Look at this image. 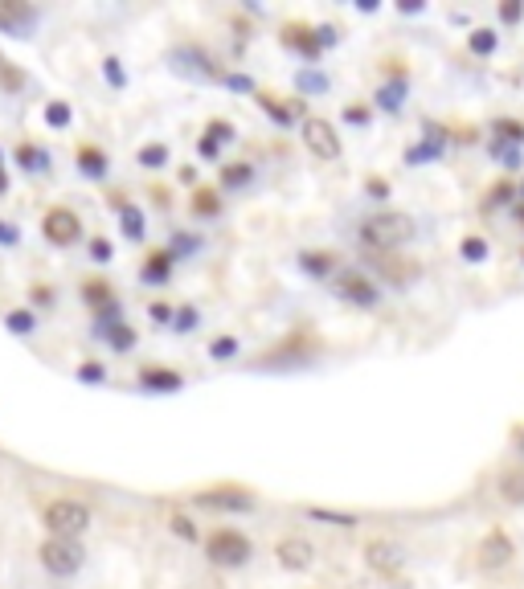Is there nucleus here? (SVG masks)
<instances>
[{
	"label": "nucleus",
	"mask_w": 524,
	"mask_h": 589,
	"mask_svg": "<svg viewBox=\"0 0 524 589\" xmlns=\"http://www.w3.org/2000/svg\"><path fill=\"white\" fill-rule=\"evenodd\" d=\"M414 238V217L410 213H377L369 221H361V242L377 254L402 250Z\"/></svg>",
	"instance_id": "nucleus-1"
},
{
	"label": "nucleus",
	"mask_w": 524,
	"mask_h": 589,
	"mask_svg": "<svg viewBox=\"0 0 524 589\" xmlns=\"http://www.w3.org/2000/svg\"><path fill=\"white\" fill-rule=\"evenodd\" d=\"M37 557H41V565H46L54 577H74L82 569V561H86L82 545H78V540H66V536H46V540H41V549H37Z\"/></svg>",
	"instance_id": "nucleus-2"
},
{
	"label": "nucleus",
	"mask_w": 524,
	"mask_h": 589,
	"mask_svg": "<svg viewBox=\"0 0 524 589\" xmlns=\"http://www.w3.org/2000/svg\"><path fill=\"white\" fill-rule=\"evenodd\" d=\"M46 528H50V536H66V540H78L86 528H91V508L86 504H78V500H54L50 508H46Z\"/></svg>",
	"instance_id": "nucleus-3"
},
{
	"label": "nucleus",
	"mask_w": 524,
	"mask_h": 589,
	"mask_svg": "<svg viewBox=\"0 0 524 589\" xmlns=\"http://www.w3.org/2000/svg\"><path fill=\"white\" fill-rule=\"evenodd\" d=\"M205 553H209L213 565L238 569V565L250 561V540H246L242 532H234V528H217V532H209V540H205Z\"/></svg>",
	"instance_id": "nucleus-4"
},
{
	"label": "nucleus",
	"mask_w": 524,
	"mask_h": 589,
	"mask_svg": "<svg viewBox=\"0 0 524 589\" xmlns=\"http://www.w3.org/2000/svg\"><path fill=\"white\" fill-rule=\"evenodd\" d=\"M303 144H308V152L316 160H324V164L340 160V135H336V127L328 119H316V115L303 119Z\"/></svg>",
	"instance_id": "nucleus-5"
},
{
	"label": "nucleus",
	"mask_w": 524,
	"mask_h": 589,
	"mask_svg": "<svg viewBox=\"0 0 524 589\" xmlns=\"http://www.w3.org/2000/svg\"><path fill=\"white\" fill-rule=\"evenodd\" d=\"M41 234H46V242L50 246H74L78 238H82V221H78V213L74 209H66V205H58V209H50L46 217H41Z\"/></svg>",
	"instance_id": "nucleus-6"
},
{
	"label": "nucleus",
	"mask_w": 524,
	"mask_h": 589,
	"mask_svg": "<svg viewBox=\"0 0 524 589\" xmlns=\"http://www.w3.org/2000/svg\"><path fill=\"white\" fill-rule=\"evenodd\" d=\"M512 557H516V545H512V536L504 528H492L484 540H479V549H475V565L484 569V573L504 569Z\"/></svg>",
	"instance_id": "nucleus-7"
},
{
	"label": "nucleus",
	"mask_w": 524,
	"mask_h": 589,
	"mask_svg": "<svg viewBox=\"0 0 524 589\" xmlns=\"http://www.w3.org/2000/svg\"><path fill=\"white\" fill-rule=\"evenodd\" d=\"M336 291H340V299L357 303V307H377V303H381V291H377V283H373L369 275H361V270H340Z\"/></svg>",
	"instance_id": "nucleus-8"
},
{
	"label": "nucleus",
	"mask_w": 524,
	"mask_h": 589,
	"mask_svg": "<svg viewBox=\"0 0 524 589\" xmlns=\"http://www.w3.org/2000/svg\"><path fill=\"white\" fill-rule=\"evenodd\" d=\"M197 508H209V512H250L254 495L242 491V487H213V491H197Z\"/></svg>",
	"instance_id": "nucleus-9"
},
{
	"label": "nucleus",
	"mask_w": 524,
	"mask_h": 589,
	"mask_svg": "<svg viewBox=\"0 0 524 589\" xmlns=\"http://www.w3.org/2000/svg\"><path fill=\"white\" fill-rule=\"evenodd\" d=\"M365 561L381 577H398L402 565H406V553H402V545H393V540H369V545H365Z\"/></svg>",
	"instance_id": "nucleus-10"
},
{
	"label": "nucleus",
	"mask_w": 524,
	"mask_h": 589,
	"mask_svg": "<svg viewBox=\"0 0 524 589\" xmlns=\"http://www.w3.org/2000/svg\"><path fill=\"white\" fill-rule=\"evenodd\" d=\"M275 557H279V565H283V569L303 573V569H312L316 549H312V540H303V536H287V540H279V545H275Z\"/></svg>",
	"instance_id": "nucleus-11"
},
{
	"label": "nucleus",
	"mask_w": 524,
	"mask_h": 589,
	"mask_svg": "<svg viewBox=\"0 0 524 589\" xmlns=\"http://www.w3.org/2000/svg\"><path fill=\"white\" fill-rule=\"evenodd\" d=\"M283 45H287V50H295L308 66L324 54V45L316 41V29H308V25H287V29H283Z\"/></svg>",
	"instance_id": "nucleus-12"
},
{
	"label": "nucleus",
	"mask_w": 524,
	"mask_h": 589,
	"mask_svg": "<svg viewBox=\"0 0 524 589\" xmlns=\"http://www.w3.org/2000/svg\"><path fill=\"white\" fill-rule=\"evenodd\" d=\"M406 90H410V74L406 70H389V82L377 86V107L389 111V115H398L402 111V99H406Z\"/></svg>",
	"instance_id": "nucleus-13"
},
{
	"label": "nucleus",
	"mask_w": 524,
	"mask_h": 589,
	"mask_svg": "<svg viewBox=\"0 0 524 589\" xmlns=\"http://www.w3.org/2000/svg\"><path fill=\"white\" fill-rule=\"evenodd\" d=\"M107 205L119 213V221H123V234H127L131 242H140V238H144V213H140L136 205H131L123 193H107Z\"/></svg>",
	"instance_id": "nucleus-14"
},
{
	"label": "nucleus",
	"mask_w": 524,
	"mask_h": 589,
	"mask_svg": "<svg viewBox=\"0 0 524 589\" xmlns=\"http://www.w3.org/2000/svg\"><path fill=\"white\" fill-rule=\"evenodd\" d=\"M37 21V9H29V5H17V0H0V29L5 33H25L29 25Z\"/></svg>",
	"instance_id": "nucleus-15"
},
{
	"label": "nucleus",
	"mask_w": 524,
	"mask_h": 589,
	"mask_svg": "<svg viewBox=\"0 0 524 589\" xmlns=\"http://www.w3.org/2000/svg\"><path fill=\"white\" fill-rule=\"evenodd\" d=\"M181 258L172 254V250H152L148 258H144V266H140V279L144 283H168V275H172V266H177Z\"/></svg>",
	"instance_id": "nucleus-16"
},
{
	"label": "nucleus",
	"mask_w": 524,
	"mask_h": 589,
	"mask_svg": "<svg viewBox=\"0 0 524 589\" xmlns=\"http://www.w3.org/2000/svg\"><path fill=\"white\" fill-rule=\"evenodd\" d=\"M140 385H144L148 393H177V389L185 385V377H181V373H172V369H156V365H148V369H140Z\"/></svg>",
	"instance_id": "nucleus-17"
},
{
	"label": "nucleus",
	"mask_w": 524,
	"mask_h": 589,
	"mask_svg": "<svg viewBox=\"0 0 524 589\" xmlns=\"http://www.w3.org/2000/svg\"><path fill=\"white\" fill-rule=\"evenodd\" d=\"M74 160H78V172L82 176H91V180H103L107 176V152L99 144H78Z\"/></svg>",
	"instance_id": "nucleus-18"
},
{
	"label": "nucleus",
	"mask_w": 524,
	"mask_h": 589,
	"mask_svg": "<svg viewBox=\"0 0 524 589\" xmlns=\"http://www.w3.org/2000/svg\"><path fill=\"white\" fill-rule=\"evenodd\" d=\"M447 148V131H439V127H426V140L422 144H414L410 152H406V164H422V160H434Z\"/></svg>",
	"instance_id": "nucleus-19"
},
{
	"label": "nucleus",
	"mask_w": 524,
	"mask_h": 589,
	"mask_svg": "<svg viewBox=\"0 0 524 589\" xmlns=\"http://www.w3.org/2000/svg\"><path fill=\"white\" fill-rule=\"evenodd\" d=\"M95 336L107 340L115 352H131V348H136V328H127L123 320L119 324H95Z\"/></svg>",
	"instance_id": "nucleus-20"
},
{
	"label": "nucleus",
	"mask_w": 524,
	"mask_h": 589,
	"mask_svg": "<svg viewBox=\"0 0 524 589\" xmlns=\"http://www.w3.org/2000/svg\"><path fill=\"white\" fill-rule=\"evenodd\" d=\"M299 266L308 270L312 279H324V275H332V270H336V254H328V250H308V254H299Z\"/></svg>",
	"instance_id": "nucleus-21"
},
{
	"label": "nucleus",
	"mask_w": 524,
	"mask_h": 589,
	"mask_svg": "<svg viewBox=\"0 0 524 589\" xmlns=\"http://www.w3.org/2000/svg\"><path fill=\"white\" fill-rule=\"evenodd\" d=\"M254 180V168L246 160H234V164H222V189H242Z\"/></svg>",
	"instance_id": "nucleus-22"
},
{
	"label": "nucleus",
	"mask_w": 524,
	"mask_h": 589,
	"mask_svg": "<svg viewBox=\"0 0 524 589\" xmlns=\"http://www.w3.org/2000/svg\"><path fill=\"white\" fill-rule=\"evenodd\" d=\"M17 164H21L25 172H46V168H50V156L41 152L37 144H21V148H17Z\"/></svg>",
	"instance_id": "nucleus-23"
},
{
	"label": "nucleus",
	"mask_w": 524,
	"mask_h": 589,
	"mask_svg": "<svg viewBox=\"0 0 524 589\" xmlns=\"http://www.w3.org/2000/svg\"><path fill=\"white\" fill-rule=\"evenodd\" d=\"M492 140H504V144H524V123L520 119H496L492 123Z\"/></svg>",
	"instance_id": "nucleus-24"
},
{
	"label": "nucleus",
	"mask_w": 524,
	"mask_h": 589,
	"mask_svg": "<svg viewBox=\"0 0 524 589\" xmlns=\"http://www.w3.org/2000/svg\"><path fill=\"white\" fill-rule=\"evenodd\" d=\"M193 213L197 217H217V213H222V197H217L213 189H197L193 193Z\"/></svg>",
	"instance_id": "nucleus-25"
},
{
	"label": "nucleus",
	"mask_w": 524,
	"mask_h": 589,
	"mask_svg": "<svg viewBox=\"0 0 524 589\" xmlns=\"http://www.w3.org/2000/svg\"><path fill=\"white\" fill-rule=\"evenodd\" d=\"M373 266H381L393 283H406L418 275V266H402V258H373Z\"/></svg>",
	"instance_id": "nucleus-26"
},
{
	"label": "nucleus",
	"mask_w": 524,
	"mask_h": 589,
	"mask_svg": "<svg viewBox=\"0 0 524 589\" xmlns=\"http://www.w3.org/2000/svg\"><path fill=\"white\" fill-rule=\"evenodd\" d=\"M295 86L303 90V95H308V90H312V95H320V90H328V78H324L320 70H312V66H303V70L295 74Z\"/></svg>",
	"instance_id": "nucleus-27"
},
{
	"label": "nucleus",
	"mask_w": 524,
	"mask_h": 589,
	"mask_svg": "<svg viewBox=\"0 0 524 589\" xmlns=\"http://www.w3.org/2000/svg\"><path fill=\"white\" fill-rule=\"evenodd\" d=\"M21 86H25V74L5 54H0V90H9V95H13V90H21Z\"/></svg>",
	"instance_id": "nucleus-28"
},
{
	"label": "nucleus",
	"mask_w": 524,
	"mask_h": 589,
	"mask_svg": "<svg viewBox=\"0 0 524 589\" xmlns=\"http://www.w3.org/2000/svg\"><path fill=\"white\" fill-rule=\"evenodd\" d=\"M467 45H471V54L488 58V54H496V33H492V29H475V33L467 37Z\"/></svg>",
	"instance_id": "nucleus-29"
},
{
	"label": "nucleus",
	"mask_w": 524,
	"mask_h": 589,
	"mask_svg": "<svg viewBox=\"0 0 524 589\" xmlns=\"http://www.w3.org/2000/svg\"><path fill=\"white\" fill-rule=\"evenodd\" d=\"M459 254H463L467 262H484V258H488V242L471 234V238H463V242H459Z\"/></svg>",
	"instance_id": "nucleus-30"
},
{
	"label": "nucleus",
	"mask_w": 524,
	"mask_h": 589,
	"mask_svg": "<svg viewBox=\"0 0 524 589\" xmlns=\"http://www.w3.org/2000/svg\"><path fill=\"white\" fill-rule=\"evenodd\" d=\"M140 164L144 168H164L168 164V148L164 144H144L140 148Z\"/></svg>",
	"instance_id": "nucleus-31"
},
{
	"label": "nucleus",
	"mask_w": 524,
	"mask_h": 589,
	"mask_svg": "<svg viewBox=\"0 0 524 589\" xmlns=\"http://www.w3.org/2000/svg\"><path fill=\"white\" fill-rule=\"evenodd\" d=\"M258 107H262V111H267V115H271L275 123H291V111H287L283 103H275V99L267 95V90H258Z\"/></svg>",
	"instance_id": "nucleus-32"
},
{
	"label": "nucleus",
	"mask_w": 524,
	"mask_h": 589,
	"mask_svg": "<svg viewBox=\"0 0 524 589\" xmlns=\"http://www.w3.org/2000/svg\"><path fill=\"white\" fill-rule=\"evenodd\" d=\"M209 356H213V360H234V356H238V340H234V336H217V340L209 344Z\"/></svg>",
	"instance_id": "nucleus-33"
},
{
	"label": "nucleus",
	"mask_w": 524,
	"mask_h": 589,
	"mask_svg": "<svg viewBox=\"0 0 524 589\" xmlns=\"http://www.w3.org/2000/svg\"><path fill=\"white\" fill-rule=\"evenodd\" d=\"M492 156L504 164V168H520V152L516 144H504V140H492Z\"/></svg>",
	"instance_id": "nucleus-34"
},
{
	"label": "nucleus",
	"mask_w": 524,
	"mask_h": 589,
	"mask_svg": "<svg viewBox=\"0 0 524 589\" xmlns=\"http://www.w3.org/2000/svg\"><path fill=\"white\" fill-rule=\"evenodd\" d=\"M205 135H209V140H217V144H230V140H234V135H238V131H234V123H226V119H213Z\"/></svg>",
	"instance_id": "nucleus-35"
},
{
	"label": "nucleus",
	"mask_w": 524,
	"mask_h": 589,
	"mask_svg": "<svg viewBox=\"0 0 524 589\" xmlns=\"http://www.w3.org/2000/svg\"><path fill=\"white\" fill-rule=\"evenodd\" d=\"M46 123H50V127H70V107H66L62 99H54V103L46 107Z\"/></svg>",
	"instance_id": "nucleus-36"
},
{
	"label": "nucleus",
	"mask_w": 524,
	"mask_h": 589,
	"mask_svg": "<svg viewBox=\"0 0 524 589\" xmlns=\"http://www.w3.org/2000/svg\"><path fill=\"white\" fill-rule=\"evenodd\" d=\"M5 320H9V328H13L17 336H29V332H33V315H29L25 307H21V311H9Z\"/></svg>",
	"instance_id": "nucleus-37"
},
{
	"label": "nucleus",
	"mask_w": 524,
	"mask_h": 589,
	"mask_svg": "<svg viewBox=\"0 0 524 589\" xmlns=\"http://www.w3.org/2000/svg\"><path fill=\"white\" fill-rule=\"evenodd\" d=\"M172 324H177V332H193L197 328V307H181L177 315H172Z\"/></svg>",
	"instance_id": "nucleus-38"
},
{
	"label": "nucleus",
	"mask_w": 524,
	"mask_h": 589,
	"mask_svg": "<svg viewBox=\"0 0 524 589\" xmlns=\"http://www.w3.org/2000/svg\"><path fill=\"white\" fill-rule=\"evenodd\" d=\"M168 528L177 532V536H185V540H197V528H193V520H189V516H172V520H168Z\"/></svg>",
	"instance_id": "nucleus-39"
},
{
	"label": "nucleus",
	"mask_w": 524,
	"mask_h": 589,
	"mask_svg": "<svg viewBox=\"0 0 524 589\" xmlns=\"http://www.w3.org/2000/svg\"><path fill=\"white\" fill-rule=\"evenodd\" d=\"M512 197H516V189H512V185H496V189H492V197L484 201V209H496V205H504V201H512Z\"/></svg>",
	"instance_id": "nucleus-40"
},
{
	"label": "nucleus",
	"mask_w": 524,
	"mask_h": 589,
	"mask_svg": "<svg viewBox=\"0 0 524 589\" xmlns=\"http://www.w3.org/2000/svg\"><path fill=\"white\" fill-rule=\"evenodd\" d=\"M103 74H107V82H111V86H123V82H127V74L119 70V62H115V58H107V62H103Z\"/></svg>",
	"instance_id": "nucleus-41"
},
{
	"label": "nucleus",
	"mask_w": 524,
	"mask_h": 589,
	"mask_svg": "<svg viewBox=\"0 0 524 589\" xmlns=\"http://www.w3.org/2000/svg\"><path fill=\"white\" fill-rule=\"evenodd\" d=\"M312 516H316V520H328V524H344V528L357 524V516H336V512H324V508H312Z\"/></svg>",
	"instance_id": "nucleus-42"
},
{
	"label": "nucleus",
	"mask_w": 524,
	"mask_h": 589,
	"mask_svg": "<svg viewBox=\"0 0 524 589\" xmlns=\"http://www.w3.org/2000/svg\"><path fill=\"white\" fill-rule=\"evenodd\" d=\"M29 295H33V303H37V307H54V287H41V283H37Z\"/></svg>",
	"instance_id": "nucleus-43"
},
{
	"label": "nucleus",
	"mask_w": 524,
	"mask_h": 589,
	"mask_svg": "<svg viewBox=\"0 0 524 589\" xmlns=\"http://www.w3.org/2000/svg\"><path fill=\"white\" fill-rule=\"evenodd\" d=\"M21 242V230H13L9 221H0V246H17Z\"/></svg>",
	"instance_id": "nucleus-44"
},
{
	"label": "nucleus",
	"mask_w": 524,
	"mask_h": 589,
	"mask_svg": "<svg viewBox=\"0 0 524 589\" xmlns=\"http://www.w3.org/2000/svg\"><path fill=\"white\" fill-rule=\"evenodd\" d=\"M197 152H201L205 160H217V152H222V144H217V140H209V135H201V144H197Z\"/></svg>",
	"instance_id": "nucleus-45"
},
{
	"label": "nucleus",
	"mask_w": 524,
	"mask_h": 589,
	"mask_svg": "<svg viewBox=\"0 0 524 589\" xmlns=\"http://www.w3.org/2000/svg\"><path fill=\"white\" fill-rule=\"evenodd\" d=\"M91 258H95V262H107V258H111V242H107V238H95V242H91Z\"/></svg>",
	"instance_id": "nucleus-46"
},
{
	"label": "nucleus",
	"mask_w": 524,
	"mask_h": 589,
	"mask_svg": "<svg viewBox=\"0 0 524 589\" xmlns=\"http://www.w3.org/2000/svg\"><path fill=\"white\" fill-rule=\"evenodd\" d=\"M365 189H369V193L381 201V197L389 193V180H381V176H369V180H365Z\"/></svg>",
	"instance_id": "nucleus-47"
},
{
	"label": "nucleus",
	"mask_w": 524,
	"mask_h": 589,
	"mask_svg": "<svg viewBox=\"0 0 524 589\" xmlns=\"http://www.w3.org/2000/svg\"><path fill=\"white\" fill-rule=\"evenodd\" d=\"M226 86H230V90H254V82H250L246 74H226ZM254 95H258V90H254Z\"/></svg>",
	"instance_id": "nucleus-48"
},
{
	"label": "nucleus",
	"mask_w": 524,
	"mask_h": 589,
	"mask_svg": "<svg viewBox=\"0 0 524 589\" xmlns=\"http://www.w3.org/2000/svg\"><path fill=\"white\" fill-rule=\"evenodd\" d=\"M500 17L504 21H520L524 17V5H520V0H512V5H500Z\"/></svg>",
	"instance_id": "nucleus-49"
},
{
	"label": "nucleus",
	"mask_w": 524,
	"mask_h": 589,
	"mask_svg": "<svg viewBox=\"0 0 524 589\" xmlns=\"http://www.w3.org/2000/svg\"><path fill=\"white\" fill-rule=\"evenodd\" d=\"M316 41H320L324 50H328V45H336L340 37H336V29H332V25H320V29H316Z\"/></svg>",
	"instance_id": "nucleus-50"
},
{
	"label": "nucleus",
	"mask_w": 524,
	"mask_h": 589,
	"mask_svg": "<svg viewBox=\"0 0 524 589\" xmlns=\"http://www.w3.org/2000/svg\"><path fill=\"white\" fill-rule=\"evenodd\" d=\"M78 381H103V365H82L78 369Z\"/></svg>",
	"instance_id": "nucleus-51"
},
{
	"label": "nucleus",
	"mask_w": 524,
	"mask_h": 589,
	"mask_svg": "<svg viewBox=\"0 0 524 589\" xmlns=\"http://www.w3.org/2000/svg\"><path fill=\"white\" fill-rule=\"evenodd\" d=\"M344 119L361 127V123H369V111H365V107H348V111H344Z\"/></svg>",
	"instance_id": "nucleus-52"
},
{
	"label": "nucleus",
	"mask_w": 524,
	"mask_h": 589,
	"mask_svg": "<svg viewBox=\"0 0 524 589\" xmlns=\"http://www.w3.org/2000/svg\"><path fill=\"white\" fill-rule=\"evenodd\" d=\"M152 320L168 324V320H172V307H168V303H152Z\"/></svg>",
	"instance_id": "nucleus-53"
},
{
	"label": "nucleus",
	"mask_w": 524,
	"mask_h": 589,
	"mask_svg": "<svg viewBox=\"0 0 524 589\" xmlns=\"http://www.w3.org/2000/svg\"><path fill=\"white\" fill-rule=\"evenodd\" d=\"M516 450H520V459H524V426L516 430Z\"/></svg>",
	"instance_id": "nucleus-54"
},
{
	"label": "nucleus",
	"mask_w": 524,
	"mask_h": 589,
	"mask_svg": "<svg viewBox=\"0 0 524 589\" xmlns=\"http://www.w3.org/2000/svg\"><path fill=\"white\" fill-rule=\"evenodd\" d=\"M9 189V176H5V164H0V193Z\"/></svg>",
	"instance_id": "nucleus-55"
},
{
	"label": "nucleus",
	"mask_w": 524,
	"mask_h": 589,
	"mask_svg": "<svg viewBox=\"0 0 524 589\" xmlns=\"http://www.w3.org/2000/svg\"><path fill=\"white\" fill-rule=\"evenodd\" d=\"M520 197H524V189H520Z\"/></svg>",
	"instance_id": "nucleus-56"
}]
</instances>
